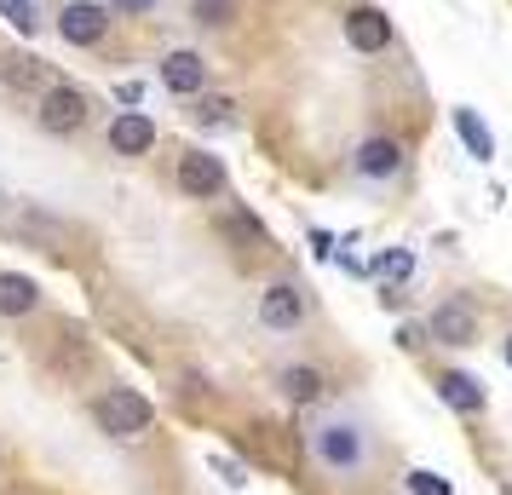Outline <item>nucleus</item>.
Listing matches in <instances>:
<instances>
[{
	"instance_id": "f257e3e1",
	"label": "nucleus",
	"mask_w": 512,
	"mask_h": 495,
	"mask_svg": "<svg viewBox=\"0 0 512 495\" xmlns=\"http://www.w3.org/2000/svg\"><path fill=\"white\" fill-rule=\"evenodd\" d=\"M93 421L104 438H121V444H133L144 438L150 426H156V403L144 398L139 386H104L93 398Z\"/></svg>"
},
{
	"instance_id": "f03ea898",
	"label": "nucleus",
	"mask_w": 512,
	"mask_h": 495,
	"mask_svg": "<svg viewBox=\"0 0 512 495\" xmlns=\"http://www.w3.org/2000/svg\"><path fill=\"white\" fill-rule=\"evenodd\" d=\"M41 127H47L52 139H75L87 121H93V98L81 93L75 81H47V93H41Z\"/></svg>"
},
{
	"instance_id": "7ed1b4c3",
	"label": "nucleus",
	"mask_w": 512,
	"mask_h": 495,
	"mask_svg": "<svg viewBox=\"0 0 512 495\" xmlns=\"http://www.w3.org/2000/svg\"><path fill=\"white\" fill-rule=\"evenodd\" d=\"M311 455H317L328 472H357L369 461V438H363L357 421H323L311 432Z\"/></svg>"
},
{
	"instance_id": "20e7f679",
	"label": "nucleus",
	"mask_w": 512,
	"mask_h": 495,
	"mask_svg": "<svg viewBox=\"0 0 512 495\" xmlns=\"http://www.w3.org/2000/svg\"><path fill=\"white\" fill-rule=\"evenodd\" d=\"M225 185H231V173L213 150H185L179 156V190L190 202H213V196H225Z\"/></svg>"
},
{
	"instance_id": "39448f33",
	"label": "nucleus",
	"mask_w": 512,
	"mask_h": 495,
	"mask_svg": "<svg viewBox=\"0 0 512 495\" xmlns=\"http://www.w3.org/2000/svg\"><path fill=\"white\" fill-rule=\"evenodd\" d=\"M426 340L432 346H478V311L466 306V300H443L432 317H426Z\"/></svg>"
},
{
	"instance_id": "423d86ee",
	"label": "nucleus",
	"mask_w": 512,
	"mask_h": 495,
	"mask_svg": "<svg viewBox=\"0 0 512 495\" xmlns=\"http://www.w3.org/2000/svg\"><path fill=\"white\" fill-rule=\"evenodd\" d=\"M58 35H64L70 47H98V41L110 35V6H104V0H70V6L58 12Z\"/></svg>"
},
{
	"instance_id": "0eeeda50",
	"label": "nucleus",
	"mask_w": 512,
	"mask_h": 495,
	"mask_svg": "<svg viewBox=\"0 0 512 495\" xmlns=\"http://www.w3.org/2000/svg\"><path fill=\"white\" fill-rule=\"evenodd\" d=\"M340 29H346V47L363 52V58L392 47V18H386L380 6H351L346 18H340Z\"/></svg>"
},
{
	"instance_id": "6e6552de",
	"label": "nucleus",
	"mask_w": 512,
	"mask_h": 495,
	"mask_svg": "<svg viewBox=\"0 0 512 495\" xmlns=\"http://www.w3.org/2000/svg\"><path fill=\"white\" fill-rule=\"evenodd\" d=\"M305 311H311V300H305L300 283H271L265 294H259V323H265V329H277V334L300 329Z\"/></svg>"
},
{
	"instance_id": "1a4fd4ad",
	"label": "nucleus",
	"mask_w": 512,
	"mask_h": 495,
	"mask_svg": "<svg viewBox=\"0 0 512 495\" xmlns=\"http://www.w3.org/2000/svg\"><path fill=\"white\" fill-rule=\"evenodd\" d=\"M351 173H357V179H369V185L397 179V173H403V144L386 139V133L363 139V144H357V156H351Z\"/></svg>"
},
{
	"instance_id": "9d476101",
	"label": "nucleus",
	"mask_w": 512,
	"mask_h": 495,
	"mask_svg": "<svg viewBox=\"0 0 512 495\" xmlns=\"http://www.w3.org/2000/svg\"><path fill=\"white\" fill-rule=\"evenodd\" d=\"M104 144H110L116 156H127V162H139V156H150V144H156V121L144 116V110H121V116L104 127Z\"/></svg>"
},
{
	"instance_id": "9b49d317",
	"label": "nucleus",
	"mask_w": 512,
	"mask_h": 495,
	"mask_svg": "<svg viewBox=\"0 0 512 495\" xmlns=\"http://www.w3.org/2000/svg\"><path fill=\"white\" fill-rule=\"evenodd\" d=\"M162 87L173 98H196L202 87H208V58H202V52H190V47L167 52V58H162Z\"/></svg>"
},
{
	"instance_id": "f8f14e48",
	"label": "nucleus",
	"mask_w": 512,
	"mask_h": 495,
	"mask_svg": "<svg viewBox=\"0 0 512 495\" xmlns=\"http://www.w3.org/2000/svg\"><path fill=\"white\" fill-rule=\"evenodd\" d=\"M438 398L455 409V415H484V380L478 375H461V369H443L438 375Z\"/></svg>"
},
{
	"instance_id": "ddd939ff",
	"label": "nucleus",
	"mask_w": 512,
	"mask_h": 495,
	"mask_svg": "<svg viewBox=\"0 0 512 495\" xmlns=\"http://www.w3.org/2000/svg\"><path fill=\"white\" fill-rule=\"evenodd\" d=\"M0 81H6L12 93H47L52 75L35 52H6V58H0Z\"/></svg>"
},
{
	"instance_id": "4468645a",
	"label": "nucleus",
	"mask_w": 512,
	"mask_h": 495,
	"mask_svg": "<svg viewBox=\"0 0 512 495\" xmlns=\"http://www.w3.org/2000/svg\"><path fill=\"white\" fill-rule=\"evenodd\" d=\"M41 306V283L24 271H0V317H29Z\"/></svg>"
},
{
	"instance_id": "2eb2a0df",
	"label": "nucleus",
	"mask_w": 512,
	"mask_h": 495,
	"mask_svg": "<svg viewBox=\"0 0 512 495\" xmlns=\"http://www.w3.org/2000/svg\"><path fill=\"white\" fill-rule=\"evenodd\" d=\"M363 271H369L380 288H403L409 277H415V248H386V254H374Z\"/></svg>"
},
{
	"instance_id": "dca6fc26",
	"label": "nucleus",
	"mask_w": 512,
	"mask_h": 495,
	"mask_svg": "<svg viewBox=\"0 0 512 495\" xmlns=\"http://www.w3.org/2000/svg\"><path fill=\"white\" fill-rule=\"evenodd\" d=\"M277 386H282V398L294 403V409H305V403L323 398V375H317L311 363H288V369L277 375Z\"/></svg>"
},
{
	"instance_id": "f3484780",
	"label": "nucleus",
	"mask_w": 512,
	"mask_h": 495,
	"mask_svg": "<svg viewBox=\"0 0 512 495\" xmlns=\"http://www.w3.org/2000/svg\"><path fill=\"white\" fill-rule=\"evenodd\" d=\"M449 121H455V133H461L466 156H478V162H495V133H489L484 121L472 116V110H449Z\"/></svg>"
},
{
	"instance_id": "a211bd4d",
	"label": "nucleus",
	"mask_w": 512,
	"mask_h": 495,
	"mask_svg": "<svg viewBox=\"0 0 512 495\" xmlns=\"http://www.w3.org/2000/svg\"><path fill=\"white\" fill-rule=\"evenodd\" d=\"M196 121H202V127H236V98L208 93L202 104H196Z\"/></svg>"
},
{
	"instance_id": "6ab92c4d",
	"label": "nucleus",
	"mask_w": 512,
	"mask_h": 495,
	"mask_svg": "<svg viewBox=\"0 0 512 495\" xmlns=\"http://www.w3.org/2000/svg\"><path fill=\"white\" fill-rule=\"evenodd\" d=\"M0 18L18 29V35H41V12H35V0H0Z\"/></svg>"
},
{
	"instance_id": "aec40b11",
	"label": "nucleus",
	"mask_w": 512,
	"mask_h": 495,
	"mask_svg": "<svg viewBox=\"0 0 512 495\" xmlns=\"http://www.w3.org/2000/svg\"><path fill=\"white\" fill-rule=\"evenodd\" d=\"M403 484H409V495H455V490H449V478L432 472V467H409V472H403Z\"/></svg>"
},
{
	"instance_id": "412c9836",
	"label": "nucleus",
	"mask_w": 512,
	"mask_h": 495,
	"mask_svg": "<svg viewBox=\"0 0 512 495\" xmlns=\"http://www.w3.org/2000/svg\"><path fill=\"white\" fill-rule=\"evenodd\" d=\"M208 467L219 472V484H231V490H248V467L231 461V455H208Z\"/></svg>"
},
{
	"instance_id": "4be33fe9",
	"label": "nucleus",
	"mask_w": 512,
	"mask_h": 495,
	"mask_svg": "<svg viewBox=\"0 0 512 495\" xmlns=\"http://www.w3.org/2000/svg\"><path fill=\"white\" fill-rule=\"evenodd\" d=\"M190 12H196V24H208V29L231 24V0H196Z\"/></svg>"
},
{
	"instance_id": "5701e85b",
	"label": "nucleus",
	"mask_w": 512,
	"mask_h": 495,
	"mask_svg": "<svg viewBox=\"0 0 512 495\" xmlns=\"http://www.w3.org/2000/svg\"><path fill=\"white\" fill-rule=\"evenodd\" d=\"M116 98L127 104V110H144V81H121V87H116Z\"/></svg>"
},
{
	"instance_id": "b1692460",
	"label": "nucleus",
	"mask_w": 512,
	"mask_h": 495,
	"mask_svg": "<svg viewBox=\"0 0 512 495\" xmlns=\"http://www.w3.org/2000/svg\"><path fill=\"white\" fill-rule=\"evenodd\" d=\"M397 346H403V352H415V346H426V329H415V323H403V329H397Z\"/></svg>"
},
{
	"instance_id": "393cba45",
	"label": "nucleus",
	"mask_w": 512,
	"mask_h": 495,
	"mask_svg": "<svg viewBox=\"0 0 512 495\" xmlns=\"http://www.w3.org/2000/svg\"><path fill=\"white\" fill-rule=\"evenodd\" d=\"M104 6H110V12H150L156 0H104Z\"/></svg>"
},
{
	"instance_id": "a878e982",
	"label": "nucleus",
	"mask_w": 512,
	"mask_h": 495,
	"mask_svg": "<svg viewBox=\"0 0 512 495\" xmlns=\"http://www.w3.org/2000/svg\"><path fill=\"white\" fill-rule=\"evenodd\" d=\"M311 248H317V260H328V254H334V236H328V231H311Z\"/></svg>"
},
{
	"instance_id": "bb28decb",
	"label": "nucleus",
	"mask_w": 512,
	"mask_h": 495,
	"mask_svg": "<svg viewBox=\"0 0 512 495\" xmlns=\"http://www.w3.org/2000/svg\"><path fill=\"white\" fill-rule=\"evenodd\" d=\"M507 369H512V334H507Z\"/></svg>"
}]
</instances>
